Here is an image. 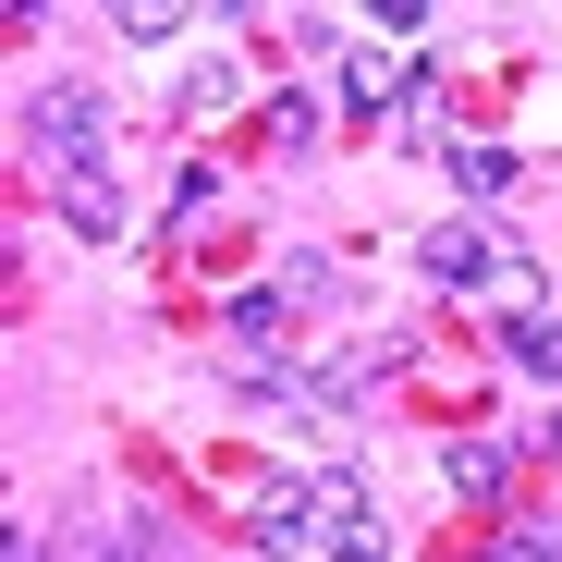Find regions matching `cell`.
Returning a JSON list of instances; mask_svg holds the SVG:
<instances>
[{"label":"cell","mask_w":562,"mask_h":562,"mask_svg":"<svg viewBox=\"0 0 562 562\" xmlns=\"http://www.w3.org/2000/svg\"><path fill=\"white\" fill-rule=\"evenodd\" d=\"M318 550H330V562H392V526H380V514H367V502H342Z\"/></svg>","instance_id":"cell-10"},{"label":"cell","mask_w":562,"mask_h":562,"mask_svg":"<svg viewBox=\"0 0 562 562\" xmlns=\"http://www.w3.org/2000/svg\"><path fill=\"white\" fill-rule=\"evenodd\" d=\"M13 562H49V550H37V538H25V526H13Z\"/></svg>","instance_id":"cell-14"},{"label":"cell","mask_w":562,"mask_h":562,"mask_svg":"<svg viewBox=\"0 0 562 562\" xmlns=\"http://www.w3.org/2000/svg\"><path fill=\"white\" fill-rule=\"evenodd\" d=\"M233 99H245V74H233V61H209V74H183V111H196V123H221Z\"/></svg>","instance_id":"cell-12"},{"label":"cell","mask_w":562,"mask_h":562,"mask_svg":"<svg viewBox=\"0 0 562 562\" xmlns=\"http://www.w3.org/2000/svg\"><path fill=\"white\" fill-rule=\"evenodd\" d=\"M61 221H74L86 245H111V233H123V196H111V171H86V183H61Z\"/></svg>","instance_id":"cell-9"},{"label":"cell","mask_w":562,"mask_h":562,"mask_svg":"<svg viewBox=\"0 0 562 562\" xmlns=\"http://www.w3.org/2000/svg\"><path fill=\"white\" fill-rule=\"evenodd\" d=\"M257 135H269L281 159H306V147L330 135V111H318V99H306V86H294V99H269V111H257Z\"/></svg>","instance_id":"cell-8"},{"label":"cell","mask_w":562,"mask_h":562,"mask_svg":"<svg viewBox=\"0 0 562 562\" xmlns=\"http://www.w3.org/2000/svg\"><path fill=\"white\" fill-rule=\"evenodd\" d=\"M416 269L440 281V294H477V281H502V269H514V245H502L490 221H440V233L416 245Z\"/></svg>","instance_id":"cell-3"},{"label":"cell","mask_w":562,"mask_h":562,"mask_svg":"<svg viewBox=\"0 0 562 562\" xmlns=\"http://www.w3.org/2000/svg\"><path fill=\"white\" fill-rule=\"evenodd\" d=\"M111 562H159V550H147V538H135V550H111Z\"/></svg>","instance_id":"cell-15"},{"label":"cell","mask_w":562,"mask_h":562,"mask_svg":"<svg viewBox=\"0 0 562 562\" xmlns=\"http://www.w3.org/2000/svg\"><path fill=\"white\" fill-rule=\"evenodd\" d=\"M245 538H257L269 562L318 550V538H330V526H318V490H306V477H281V464H269V477H245Z\"/></svg>","instance_id":"cell-2"},{"label":"cell","mask_w":562,"mask_h":562,"mask_svg":"<svg viewBox=\"0 0 562 562\" xmlns=\"http://www.w3.org/2000/svg\"><path fill=\"white\" fill-rule=\"evenodd\" d=\"M440 490H452V502H502V490H514V440H490V428L452 440V452H440Z\"/></svg>","instance_id":"cell-5"},{"label":"cell","mask_w":562,"mask_h":562,"mask_svg":"<svg viewBox=\"0 0 562 562\" xmlns=\"http://www.w3.org/2000/svg\"><path fill=\"white\" fill-rule=\"evenodd\" d=\"M209 209H221V171H209V159H183V183H171V245H183V233H196Z\"/></svg>","instance_id":"cell-11"},{"label":"cell","mask_w":562,"mask_h":562,"mask_svg":"<svg viewBox=\"0 0 562 562\" xmlns=\"http://www.w3.org/2000/svg\"><path fill=\"white\" fill-rule=\"evenodd\" d=\"M25 159L61 171V183H86V171L111 159V111L86 99V86H49V99H25Z\"/></svg>","instance_id":"cell-1"},{"label":"cell","mask_w":562,"mask_h":562,"mask_svg":"<svg viewBox=\"0 0 562 562\" xmlns=\"http://www.w3.org/2000/svg\"><path fill=\"white\" fill-rule=\"evenodd\" d=\"M514 171H526V159H514L502 135H464V147H452V183H464V196H514Z\"/></svg>","instance_id":"cell-7"},{"label":"cell","mask_w":562,"mask_h":562,"mask_svg":"<svg viewBox=\"0 0 562 562\" xmlns=\"http://www.w3.org/2000/svg\"><path fill=\"white\" fill-rule=\"evenodd\" d=\"M502 367H514V380H550V392H562V318H502Z\"/></svg>","instance_id":"cell-6"},{"label":"cell","mask_w":562,"mask_h":562,"mask_svg":"<svg viewBox=\"0 0 562 562\" xmlns=\"http://www.w3.org/2000/svg\"><path fill=\"white\" fill-rule=\"evenodd\" d=\"M440 61H416V49H342V111H392V99H416Z\"/></svg>","instance_id":"cell-4"},{"label":"cell","mask_w":562,"mask_h":562,"mask_svg":"<svg viewBox=\"0 0 562 562\" xmlns=\"http://www.w3.org/2000/svg\"><path fill=\"white\" fill-rule=\"evenodd\" d=\"M171 37H183L171 0H135V13H123V49H171Z\"/></svg>","instance_id":"cell-13"}]
</instances>
